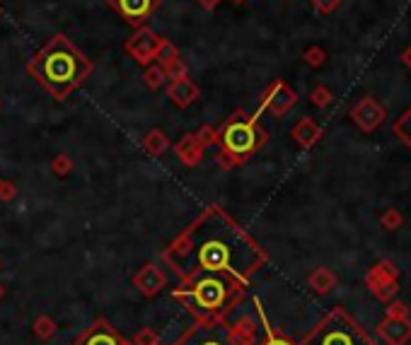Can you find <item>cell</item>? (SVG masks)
Instances as JSON below:
<instances>
[{"label":"cell","mask_w":411,"mask_h":345,"mask_svg":"<svg viewBox=\"0 0 411 345\" xmlns=\"http://www.w3.org/2000/svg\"><path fill=\"white\" fill-rule=\"evenodd\" d=\"M29 75L53 97L66 100L92 73V63L80 48L71 44L66 34H56L27 66Z\"/></svg>","instance_id":"obj_1"},{"label":"cell","mask_w":411,"mask_h":345,"mask_svg":"<svg viewBox=\"0 0 411 345\" xmlns=\"http://www.w3.org/2000/svg\"><path fill=\"white\" fill-rule=\"evenodd\" d=\"M305 345H378L375 338L351 317L346 309L336 307L310 333Z\"/></svg>","instance_id":"obj_2"},{"label":"cell","mask_w":411,"mask_h":345,"mask_svg":"<svg viewBox=\"0 0 411 345\" xmlns=\"http://www.w3.org/2000/svg\"><path fill=\"white\" fill-rule=\"evenodd\" d=\"M220 140H223L225 152L235 157V162H242L266 142V133L262 131L257 116H247L242 109H237L225 123Z\"/></svg>","instance_id":"obj_3"},{"label":"cell","mask_w":411,"mask_h":345,"mask_svg":"<svg viewBox=\"0 0 411 345\" xmlns=\"http://www.w3.org/2000/svg\"><path fill=\"white\" fill-rule=\"evenodd\" d=\"M242 232L237 227L230 230L228 239H218V236H210L206 239L197 251V261L199 265L206 270H223V268H235V251H232V241L239 239Z\"/></svg>","instance_id":"obj_4"},{"label":"cell","mask_w":411,"mask_h":345,"mask_svg":"<svg viewBox=\"0 0 411 345\" xmlns=\"http://www.w3.org/2000/svg\"><path fill=\"white\" fill-rule=\"evenodd\" d=\"M365 285L380 302H392L399 292V268L394 261H380L365 275Z\"/></svg>","instance_id":"obj_5"},{"label":"cell","mask_w":411,"mask_h":345,"mask_svg":"<svg viewBox=\"0 0 411 345\" xmlns=\"http://www.w3.org/2000/svg\"><path fill=\"white\" fill-rule=\"evenodd\" d=\"M160 44H163V37L153 32L150 27H136L134 37L126 41V51H129L131 58H136L143 66H150L155 63V56L160 51Z\"/></svg>","instance_id":"obj_6"},{"label":"cell","mask_w":411,"mask_h":345,"mask_svg":"<svg viewBox=\"0 0 411 345\" xmlns=\"http://www.w3.org/2000/svg\"><path fill=\"white\" fill-rule=\"evenodd\" d=\"M295 102H298V95L293 92V87L283 80H276L266 92H264L262 109L268 111L271 116L281 118V116H286L293 106H295Z\"/></svg>","instance_id":"obj_7"},{"label":"cell","mask_w":411,"mask_h":345,"mask_svg":"<svg viewBox=\"0 0 411 345\" xmlns=\"http://www.w3.org/2000/svg\"><path fill=\"white\" fill-rule=\"evenodd\" d=\"M385 116H387V111H385V106L380 104L375 97H363V100H360L358 104H354V109H351V121L363 133H373L375 128L385 121Z\"/></svg>","instance_id":"obj_8"},{"label":"cell","mask_w":411,"mask_h":345,"mask_svg":"<svg viewBox=\"0 0 411 345\" xmlns=\"http://www.w3.org/2000/svg\"><path fill=\"white\" fill-rule=\"evenodd\" d=\"M109 5L126 19V22L138 27L150 12L158 10L160 0H109Z\"/></svg>","instance_id":"obj_9"},{"label":"cell","mask_w":411,"mask_h":345,"mask_svg":"<svg viewBox=\"0 0 411 345\" xmlns=\"http://www.w3.org/2000/svg\"><path fill=\"white\" fill-rule=\"evenodd\" d=\"M378 338L387 345H407L411 341V321L409 319H392L385 317L375 328Z\"/></svg>","instance_id":"obj_10"},{"label":"cell","mask_w":411,"mask_h":345,"mask_svg":"<svg viewBox=\"0 0 411 345\" xmlns=\"http://www.w3.org/2000/svg\"><path fill=\"white\" fill-rule=\"evenodd\" d=\"M199 87L194 85L189 77H179V80H170L167 85V97L170 102H172L174 106H179V109H187L189 104H194V102L199 100Z\"/></svg>","instance_id":"obj_11"},{"label":"cell","mask_w":411,"mask_h":345,"mask_svg":"<svg viewBox=\"0 0 411 345\" xmlns=\"http://www.w3.org/2000/svg\"><path fill=\"white\" fill-rule=\"evenodd\" d=\"M291 136H293V140H295L298 145L305 147V150H307V147H312L322 138V128L317 126L315 118L305 116V118H300L295 126H293Z\"/></svg>","instance_id":"obj_12"},{"label":"cell","mask_w":411,"mask_h":345,"mask_svg":"<svg viewBox=\"0 0 411 345\" xmlns=\"http://www.w3.org/2000/svg\"><path fill=\"white\" fill-rule=\"evenodd\" d=\"M174 150H177L179 160H182L184 165L194 167L203 155V142L199 140L197 133H187V136H184L182 140L177 142V147H174Z\"/></svg>","instance_id":"obj_13"},{"label":"cell","mask_w":411,"mask_h":345,"mask_svg":"<svg viewBox=\"0 0 411 345\" xmlns=\"http://www.w3.org/2000/svg\"><path fill=\"white\" fill-rule=\"evenodd\" d=\"M197 297L206 307H213V304H218L220 297H223V285L215 283V280H201L197 288Z\"/></svg>","instance_id":"obj_14"},{"label":"cell","mask_w":411,"mask_h":345,"mask_svg":"<svg viewBox=\"0 0 411 345\" xmlns=\"http://www.w3.org/2000/svg\"><path fill=\"white\" fill-rule=\"evenodd\" d=\"M334 285H336V275L331 273L329 268H317L315 273L310 275V288L315 290L317 295H327V292H331L334 290Z\"/></svg>","instance_id":"obj_15"},{"label":"cell","mask_w":411,"mask_h":345,"mask_svg":"<svg viewBox=\"0 0 411 345\" xmlns=\"http://www.w3.org/2000/svg\"><path fill=\"white\" fill-rule=\"evenodd\" d=\"M143 147H145V152H148V155L158 157L170 147V140H167V136H165L163 131H150L148 136H145V140H143Z\"/></svg>","instance_id":"obj_16"},{"label":"cell","mask_w":411,"mask_h":345,"mask_svg":"<svg viewBox=\"0 0 411 345\" xmlns=\"http://www.w3.org/2000/svg\"><path fill=\"white\" fill-rule=\"evenodd\" d=\"M404 225V215L399 208H387L383 215H380V227L387 232H397Z\"/></svg>","instance_id":"obj_17"},{"label":"cell","mask_w":411,"mask_h":345,"mask_svg":"<svg viewBox=\"0 0 411 345\" xmlns=\"http://www.w3.org/2000/svg\"><path fill=\"white\" fill-rule=\"evenodd\" d=\"M392 131H394V136H397L399 140L407 142V145L411 147V106L397 118V121H394Z\"/></svg>","instance_id":"obj_18"},{"label":"cell","mask_w":411,"mask_h":345,"mask_svg":"<svg viewBox=\"0 0 411 345\" xmlns=\"http://www.w3.org/2000/svg\"><path fill=\"white\" fill-rule=\"evenodd\" d=\"M310 102L317 106V109H327V106L334 104V92L327 85H317L315 90L310 92Z\"/></svg>","instance_id":"obj_19"},{"label":"cell","mask_w":411,"mask_h":345,"mask_svg":"<svg viewBox=\"0 0 411 345\" xmlns=\"http://www.w3.org/2000/svg\"><path fill=\"white\" fill-rule=\"evenodd\" d=\"M145 85L150 87V90H158V87H163L165 82H167V77H165V71L160 63H150L148 68H145Z\"/></svg>","instance_id":"obj_20"},{"label":"cell","mask_w":411,"mask_h":345,"mask_svg":"<svg viewBox=\"0 0 411 345\" xmlns=\"http://www.w3.org/2000/svg\"><path fill=\"white\" fill-rule=\"evenodd\" d=\"M160 66H163L165 77H167V80H179V77H187V73H189L187 63H184L182 58H172V61L160 63Z\"/></svg>","instance_id":"obj_21"},{"label":"cell","mask_w":411,"mask_h":345,"mask_svg":"<svg viewBox=\"0 0 411 345\" xmlns=\"http://www.w3.org/2000/svg\"><path fill=\"white\" fill-rule=\"evenodd\" d=\"M302 58H305V63L310 68H322L327 63V51L322 46H310Z\"/></svg>","instance_id":"obj_22"},{"label":"cell","mask_w":411,"mask_h":345,"mask_svg":"<svg viewBox=\"0 0 411 345\" xmlns=\"http://www.w3.org/2000/svg\"><path fill=\"white\" fill-rule=\"evenodd\" d=\"M172 58H179L177 46H174L172 41H167V39H163V44H160L158 56H155V63H167V61H172Z\"/></svg>","instance_id":"obj_23"},{"label":"cell","mask_w":411,"mask_h":345,"mask_svg":"<svg viewBox=\"0 0 411 345\" xmlns=\"http://www.w3.org/2000/svg\"><path fill=\"white\" fill-rule=\"evenodd\" d=\"M385 314L392 319H409V307L404 302H399V299H392V302H387Z\"/></svg>","instance_id":"obj_24"},{"label":"cell","mask_w":411,"mask_h":345,"mask_svg":"<svg viewBox=\"0 0 411 345\" xmlns=\"http://www.w3.org/2000/svg\"><path fill=\"white\" fill-rule=\"evenodd\" d=\"M51 169H53V174H56V176H66L68 171L73 169V160L68 155H58L56 160L51 162Z\"/></svg>","instance_id":"obj_25"},{"label":"cell","mask_w":411,"mask_h":345,"mask_svg":"<svg viewBox=\"0 0 411 345\" xmlns=\"http://www.w3.org/2000/svg\"><path fill=\"white\" fill-rule=\"evenodd\" d=\"M197 136H199V140H201L203 145H215V142H218V136H220V133L215 131L213 126H208V123H206V126L197 133Z\"/></svg>","instance_id":"obj_26"},{"label":"cell","mask_w":411,"mask_h":345,"mask_svg":"<svg viewBox=\"0 0 411 345\" xmlns=\"http://www.w3.org/2000/svg\"><path fill=\"white\" fill-rule=\"evenodd\" d=\"M339 5H341V0H312V8H315L320 15L334 12V10L339 8Z\"/></svg>","instance_id":"obj_27"},{"label":"cell","mask_w":411,"mask_h":345,"mask_svg":"<svg viewBox=\"0 0 411 345\" xmlns=\"http://www.w3.org/2000/svg\"><path fill=\"white\" fill-rule=\"evenodd\" d=\"M0 198L12 201L15 198V186L12 184H3V181H0Z\"/></svg>","instance_id":"obj_28"},{"label":"cell","mask_w":411,"mask_h":345,"mask_svg":"<svg viewBox=\"0 0 411 345\" xmlns=\"http://www.w3.org/2000/svg\"><path fill=\"white\" fill-rule=\"evenodd\" d=\"M199 5H201L203 10H215L220 5V0H199Z\"/></svg>","instance_id":"obj_29"},{"label":"cell","mask_w":411,"mask_h":345,"mask_svg":"<svg viewBox=\"0 0 411 345\" xmlns=\"http://www.w3.org/2000/svg\"><path fill=\"white\" fill-rule=\"evenodd\" d=\"M399 58H402V63H404V66H407L409 71H411V46L404 48V51H402V56H399Z\"/></svg>","instance_id":"obj_30"},{"label":"cell","mask_w":411,"mask_h":345,"mask_svg":"<svg viewBox=\"0 0 411 345\" xmlns=\"http://www.w3.org/2000/svg\"><path fill=\"white\" fill-rule=\"evenodd\" d=\"M90 345H114V341H111V338H107V336H100V338H95Z\"/></svg>","instance_id":"obj_31"},{"label":"cell","mask_w":411,"mask_h":345,"mask_svg":"<svg viewBox=\"0 0 411 345\" xmlns=\"http://www.w3.org/2000/svg\"><path fill=\"white\" fill-rule=\"evenodd\" d=\"M266 345H291V343L283 341V338H271V341H268Z\"/></svg>","instance_id":"obj_32"},{"label":"cell","mask_w":411,"mask_h":345,"mask_svg":"<svg viewBox=\"0 0 411 345\" xmlns=\"http://www.w3.org/2000/svg\"><path fill=\"white\" fill-rule=\"evenodd\" d=\"M0 15H3V5H0Z\"/></svg>","instance_id":"obj_33"},{"label":"cell","mask_w":411,"mask_h":345,"mask_svg":"<svg viewBox=\"0 0 411 345\" xmlns=\"http://www.w3.org/2000/svg\"><path fill=\"white\" fill-rule=\"evenodd\" d=\"M235 3H244V0H235Z\"/></svg>","instance_id":"obj_34"},{"label":"cell","mask_w":411,"mask_h":345,"mask_svg":"<svg viewBox=\"0 0 411 345\" xmlns=\"http://www.w3.org/2000/svg\"><path fill=\"white\" fill-rule=\"evenodd\" d=\"M208 345H213V343H208Z\"/></svg>","instance_id":"obj_35"}]
</instances>
